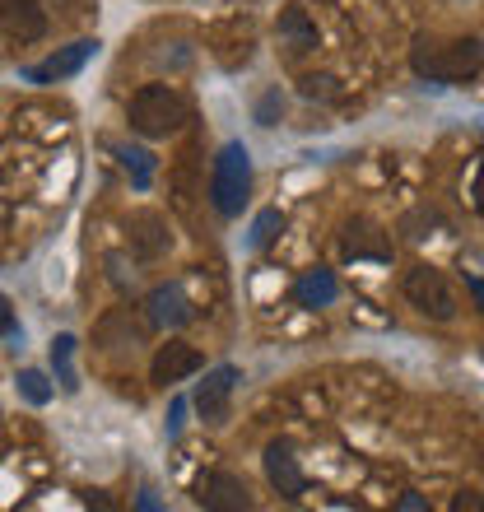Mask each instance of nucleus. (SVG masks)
<instances>
[{"instance_id": "nucleus-1", "label": "nucleus", "mask_w": 484, "mask_h": 512, "mask_svg": "<svg viewBox=\"0 0 484 512\" xmlns=\"http://www.w3.org/2000/svg\"><path fill=\"white\" fill-rule=\"evenodd\" d=\"M410 66L429 84H466L484 70V47L475 38H419L410 47Z\"/></svg>"}, {"instance_id": "nucleus-2", "label": "nucleus", "mask_w": 484, "mask_h": 512, "mask_svg": "<svg viewBox=\"0 0 484 512\" xmlns=\"http://www.w3.org/2000/svg\"><path fill=\"white\" fill-rule=\"evenodd\" d=\"M126 122L145 140H163V135H177L191 122V103L177 94L173 84H145L126 103Z\"/></svg>"}, {"instance_id": "nucleus-3", "label": "nucleus", "mask_w": 484, "mask_h": 512, "mask_svg": "<svg viewBox=\"0 0 484 512\" xmlns=\"http://www.w3.org/2000/svg\"><path fill=\"white\" fill-rule=\"evenodd\" d=\"M247 201H252V154L242 140H229L210 168V205L219 219H238Z\"/></svg>"}, {"instance_id": "nucleus-4", "label": "nucleus", "mask_w": 484, "mask_h": 512, "mask_svg": "<svg viewBox=\"0 0 484 512\" xmlns=\"http://www.w3.org/2000/svg\"><path fill=\"white\" fill-rule=\"evenodd\" d=\"M405 298L410 308H419L429 322H452L457 317V289L438 266H415L405 270Z\"/></svg>"}, {"instance_id": "nucleus-5", "label": "nucleus", "mask_w": 484, "mask_h": 512, "mask_svg": "<svg viewBox=\"0 0 484 512\" xmlns=\"http://www.w3.org/2000/svg\"><path fill=\"white\" fill-rule=\"evenodd\" d=\"M196 503L215 512H242L252 508V489H247V480L238 471H205L196 480Z\"/></svg>"}, {"instance_id": "nucleus-6", "label": "nucleus", "mask_w": 484, "mask_h": 512, "mask_svg": "<svg viewBox=\"0 0 484 512\" xmlns=\"http://www.w3.org/2000/svg\"><path fill=\"white\" fill-rule=\"evenodd\" d=\"M98 56V38H80L70 42V47H56L47 61H38V66L24 70L28 84H56V80H70V75H80L89 61Z\"/></svg>"}, {"instance_id": "nucleus-7", "label": "nucleus", "mask_w": 484, "mask_h": 512, "mask_svg": "<svg viewBox=\"0 0 484 512\" xmlns=\"http://www.w3.org/2000/svg\"><path fill=\"white\" fill-rule=\"evenodd\" d=\"M196 312H191V298L182 284H154L145 294V322L154 331H182Z\"/></svg>"}, {"instance_id": "nucleus-8", "label": "nucleus", "mask_w": 484, "mask_h": 512, "mask_svg": "<svg viewBox=\"0 0 484 512\" xmlns=\"http://www.w3.org/2000/svg\"><path fill=\"white\" fill-rule=\"evenodd\" d=\"M201 368H205V354L196 350V345H187V340H168V345H159V354H154L149 378L159 382V387H173V382H187L191 373H201Z\"/></svg>"}, {"instance_id": "nucleus-9", "label": "nucleus", "mask_w": 484, "mask_h": 512, "mask_svg": "<svg viewBox=\"0 0 484 512\" xmlns=\"http://www.w3.org/2000/svg\"><path fill=\"white\" fill-rule=\"evenodd\" d=\"M238 378H242V373L233 364L215 368V373H205V382L196 387V396H191L205 424H224V419H229V401H233V387H238Z\"/></svg>"}, {"instance_id": "nucleus-10", "label": "nucleus", "mask_w": 484, "mask_h": 512, "mask_svg": "<svg viewBox=\"0 0 484 512\" xmlns=\"http://www.w3.org/2000/svg\"><path fill=\"white\" fill-rule=\"evenodd\" d=\"M266 480L270 485H275V494H280V499H303V494H308V475H303V466H298V457H294V447L289 443H270L266 447Z\"/></svg>"}, {"instance_id": "nucleus-11", "label": "nucleus", "mask_w": 484, "mask_h": 512, "mask_svg": "<svg viewBox=\"0 0 484 512\" xmlns=\"http://www.w3.org/2000/svg\"><path fill=\"white\" fill-rule=\"evenodd\" d=\"M47 33V10L38 0H0V38L38 42Z\"/></svg>"}, {"instance_id": "nucleus-12", "label": "nucleus", "mask_w": 484, "mask_h": 512, "mask_svg": "<svg viewBox=\"0 0 484 512\" xmlns=\"http://www.w3.org/2000/svg\"><path fill=\"white\" fill-rule=\"evenodd\" d=\"M294 298H298V308H308V312L331 308V303L340 298V280H336V270L317 266V270H308V275H298Z\"/></svg>"}, {"instance_id": "nucleus-13", "label": "nucleus", "mask_w": 484, "mask_h": 512, "mask_svg": "<svg viewBox=\"0 0 484 512\" xmlns=\"http://www.w3.org/2000/svg\"><path fill=\"white\" fill-rule=\"evenodd\" d=\"M131 243L140 256H163L168 247H173V238H168V229H163V219L159 215H149V210H140V215L131 219Z\"/></svg>"}, {"instance_id": "nucleus-14", "label": "nucleus", "mask_w": 484, "mask_h": 512, "mask_svg": "<svg viewBox=\"0 0 484 512\" xmlns=\"http://www.w3.org/2000/svg\"><path fill=\"white\" fill-rule=\"evenodd\" d=\"M280 42L289 47V52H308V47H317V24L308 19L303 5H284L280 10Z\"/></svg>"}, {"instance_id": "nucleus-15", "label": "nucleus", "mask_w": 484, "mask_h": 512, "mask_svg": "<svg viewBox=\"0 0 484 512\" xmlns=\"http://www.w3.org/2000/svg\"><path fill=\"white\" fill-rule=\"evenodd\" d=\"M345 252L359 261V256H373V261H391V243L387 238H377V229L368 224H350L345 229Z\"/></svg>"}, {"instance_id": "nucleus-16", "label": "nucleus", "mask_w": 484, "mask_h": 512, "mask_svg": "<svg viewBox=\"0 0 484 512\" xmlns=\"http://www.w3.org/2000/svg\"><path fill=\"white\" fill-rule=\"evenodd\" d=\"M117 159H121V168L131 173V182L140 191L154 182V154L149 149H140V145H117Z\"/></svg>"}, {"instance_id": "nucleus-17", "label": "nucleus", "mask_w": 484, "mask_h": 512, "mask_svg": "<svg viewBox=\"0 0 484 512\" xmlns=\"http://www.w3.org/2000/svg\"><path fill=\"white\" fill-rule=\"evenodd\" d=\"M52 368L61 378V391H80V378H75V336L52 340Z\"/></svg>"}, {"instance_id": "nucleus-18", "label": "nucleus", "mask_w": 484, "mask_h": 512, "mask_svg": "<svg viewBox=\"0 0 484 512\" xmlns=\"http://www.w3.org/2000/svg\"><path fill=\"white\" fill-rule=\"evenodd\" d=\"M14 382H19V396H24L28 405H47L56 396V387L47 382V373H38V368H24Z\"/></svg>"}, {"instance_id": "nucleus-19", "label": "nucleus", "mask_w": 484, "mask_h": 512, "mask_svg": "<svg viewBox=\"0 0 484 512\" xmlns=\"http://www.w3.org/2000/svg\"><path fill=\"white\" fill-rule=\"evenodd\" d=\"M280 229H284L280 210H261V215H256V224H252V247H270Z\"/></svg>"}, {"instance_id": "nucleus-20", "label": "nucleus", "mask_w": 484, "mask_h": 512, "mask_svg": "<svg viewBox=\"0 0 484 512\" xmlns=\"http://www.w3.org/2000/svg\"><path fill=\"white\" fill-rule=\"evenodd\" d=\"M252 117H256L261 126H275V122H280V117H284V94H280V89H266V94L256 98Z\"/></svg>"}, {"instance_id": "nucleus-21", "label": "nucleus", "mask_w": 484, "mask_h": 512, "mask_svg": "<svg viewBox=\"0 0 484 512\" xmlns=\"http://www.w3.org/2000/svg\"><path fill=\"white\" fill-rule=\"evenodd\" d=\"M331 75H308V80H303V94L308 98H331Z\"/></svg>"}, {"instance_id": "nucleus-22", "label": "nucleus", "mask_w": 484, "mask_h": 512, "mask_svg": "<svg viewBox=\"0 0 484 512\" xmlns=\"http://www.w3.org/2000/svg\"><path fill=\"white\" fill-rule=\"evenodd\" d=\"M182 419H187V401L177 396L173 410H168V438H177V433H182Z\"/></svg>"}, {"instance_id": "nucleus-23", "label": "nucleus", "mask_w": 484, "mask_h": 512, "mask_svg": "<svg viewBox=\"0 0 484 512\" xmlns=\"http://www.w3.org/2000/svg\"><path fill=\"white\" fill-rule=\"evenodd\" d=\"M0 336H14V308L5 294H0Z\"/></svg>"}, {"instance_id": "nucleus-24", "label": "nucleus", "mask_w": 484, "mask_h": 512, "mask_svg": "<svg viewBox=\"0 0 484 512\" xmlns=\"http://www.w3.org/2000/svg\"><path fill=\"white\" fill-rule=\"evenodd\" d=\"M471 196H475V210L484 215V163L475 168V182H471Z\"/></svg>"}, {"instance_id": "nucleus-25", "label": "nucleus", "mask_w": 484, "mask_h": 512, "mask_svg": "<svg viewBox=\"0 0 484 512\" xmlns=\"http://www.w3.org/2000/svg\"><path fill=\"white\" fill-rule=\"evenodd\" d=\"M452 508H457V512H466V508L484 512V499H475V494H461V499H452Z\"/></svg>"}, {"instance_id": "nucleus-26", "label": "nucleus", "mask_w": 484, "mask_h": 512, "mask_svg": "<svg viewBox=\"0 0 484 512\" xmlns=\"http://www.w3.org/2000/svg\"><path fill=\"white\" fill-rule=\"evenodd\" d=\"M466 289L475 294V303H480V312H484V280L480 275H466Z\"/></svg>"}, {"instance_id": "nucleus-27", "label": "nucleus", "mask_w": 484, "mask_h": 512, "mask_svg": "<svg viewBox=\"0 0 484 512\" xmlns=\"http://www.w3.org/2000/svg\"><path fill=\"white\" fill-rule=\"evenodd\" d=\"M396 508H429V499H419V494H405V499H396Z\"/></svg>"}]
</instances>
